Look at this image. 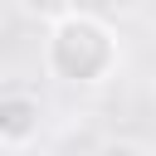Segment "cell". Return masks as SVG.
<instances>
[{
  "mask_svg": "<svg viewBox=\"0 0 156 156\" xmlns=\"http://www.w3.org/2000/svg\"><path fill=\"white\" fill-rule=\"evenodd\" d=\"M122 63V39L107 20L73 10L44 34V73L68 88H102Z\"/></svg>",
  "mask_w": 156,
  "mask_h": 156,
  "instance_id": "obj_1",
  "label": "cell"
},
{
  "mask_svg": "<svg viewBox=\"0 0 156 156\" xmlns=\"http://www.w3.org/2000/svg\"><path fill=\"white\" fill-rule=\"evenodd\" d=\"M44 132V102L39 93H24V88H5L0 93V146L5 151H24L34 146Z\"/></svg>",
  "mask_w": 156,
  "mask_h": 156,
  "instance_id": "obj_2",
  "label": "cell"
},
{
  "mask_svg": "<svg viewBox=\"0 0 156 156\" xmlns=\"http://www.w3.org/2000/svg\"><path fill=\"white\" fill-rule=\"evenodd\" d=\"M20 10L34 15V20H44V24H54V20L73 15V0H20Z\"/></svg>",
  "mask_w": 156,
  "mask_h": 156,
  "instance_id": "obj_3",
  "label": "cell"
}]
</instances>
